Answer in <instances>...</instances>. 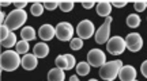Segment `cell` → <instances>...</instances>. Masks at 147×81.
<instances>
[{
  "label": "cell",
  "instance_id": "1",
  "mask_svg": "<svg viewBox=\"0 0 147 81\" xmlns=\"http://www.w3.org/2000/svg\"><path fill=\"white\" fill-rule=\"evenodd\" d=\"M19 65H22V58H19V54L15 50H7L1 53V57H0L1 70L14 72L19 68Z\"/></svg>",
  "mask_w": 147,
  "mask_h": 81
},
{
  "label": "cell",
  "instance_id": "2",
  "mask_svg": "<svg viewBox=\"0 0 147 81\" xmlns=\"http://www.w3.org/2000/svg\"><path fill=\"white\" fill-rule=\"evenodd\" d=\"M123 62L120 60L106 62L100 68V76L106 81H115L116 77H119V72L123 68Z\"/></svg>",
  "mask_w": 147,
  "mask_h": 81
},
{
  "label": "cell",
  "instance_id": "3",
  "mask_svg": "<svg viewBox=\"0 0 147 81\" xmlns=\"http://www.w3.org/2000/svg\"><path fill=\"white\" fill-rule=\"evenodd\" d=\"M27 14L25 10H14L11 11L7 19H5V26L10 29V31H14L16 29H19L26 23Z\"/></svg>",
  "mask_w": 147,
  "mask_h": 81
},
{
  "label": "cell",
  "instance_id": "4",
  "mask_svg": "<svg viewBox=\"0 0 147 81\" xmlns=\"http://www.w3.org/2000/svg\"><path fill=\"white\" fill-rule=\"evenodd\" d=\"M125 39L124 38H121V37L116 35L113 38H110L108 40V43H106V49L109 51L110 54H113V56H120L123 51L125 50Z\"/></svg>",
  "mask_w": 147,
  "mask_h": 81
},
{
  "label": "cell",
  "instance_id": "5",
  "mask_svg": "<svg viewBox=\"0 0 147 81\" xmlns=\"http://www.w3.org/2000/svg\"><path fill=\"white\" fill-rule=\"evenodd\" d=\"M110 23H112V16H108L104 22V25L101 26L98 30L95 31V42L98 45H104L108 43V40L110 39Z\"/></svg>",
  "mask_w": 147,
  "mask_h": 81
},
{
  "label": "cell",
  "instance_id": "6",
  "mask_svg": "<svg viewBox=\"0 0 147 81\" xmlns=\"http://www.w3.org/2000/svg\"><path fill=\"white\" fill-rule=\"evenodd\" d=\"M76 33L78 37L82 39H89L93 37V34H95V27L94 23L89 19H84L82 22H79L78 27H76Z\"/></svg>",
  "mask_w": 147,
  "mask_h": 81
},
{
  "label": "cell",
  "instance_id": "7",
  "mask_svg": "<svg viewBox=\"0 0 147 81\" xmlns=\"http://www.w3.org/2000/svg\"><path fill=\"white\" fill-rule=\"evenodd\" d=\"M87 62L90 66L94 68H101V66L106 64V56L105 53L100 49H91L87 53Z\"/></svg>",
  "mask_w": 147,
  "mask_h": 81
},
{
  "label": "cell",
  "instance_id": "8",
  "mask_svg": "<svg viewBox=\"0 0 147 81\" xmlns=\"http://www.w3.org/2000/svg\"><path fill=\"white\" fill-rule=\"evenodd\" d=\"M74 35V27L71 23L68 22H61L56 26V37H57L60 40H71Z\"/></svg>",
  "mask_w": 147,
  "mask_h": 81
},
{
  "label": "cell",
  "instance_id": "9",
  "mask_svg": "<svg viewBox=\"0 0 147 81\" xmlns=\"http://www.w3.org/2000/svg\"><path fill=\"white\" fill-rule=\"evenodd\" d=\"M125 45H127V49L132 53H136L142 49L143 46V39L140 34H138V33H131V34H128L125 38Z\"/></svg>",
  "mask_w": 147,
  "mask_h": 81
},
{
  "label": "cell",
  "instance_id": "10",
  "mask_svg": "<svg viewBox=\"0 0 147 81\" xmlns=\"http://www.w3.org/2000/svg\"><path fill=\"white\" fill-rule=\"evenodd\" d=\"M119 77H120L121 81H134V80H136V70H135L134 66L125 65L120 69Z\"/></svg>",
  "mask_w": 147,
  "mask_h": 81
},
{
  "label": "cell",
  "instance_id": "11",
  "mask_svg": "<svg viewBox=\"0 0 147 81\" xmlns=\"http://www.w3.org/2000/svg\"><path fill=\"white\" fill-rule=\"evenodd\" d=\"M55 35H56V27H53L52 25H42L38 30V37L42 40H51Z\"/></svg>",
  "mask_w": 147,
  "mask_h": 81
},
{
  "label": "cell",
  "instance_id": "12",
  "mask_svg": "<svg viewBox=\"0 0 147 81\" xmlns=\"http://www.w3.org/2000/svg\"><path fill=\"white\" fill-rule=\"evenodd\" d=\"M38 65V58L34 54H25L22 58V68L25 70H34Z\"/></svg>",
  "mask_w": 147,
  "mask_h": 81
},
{
  "label": "cell",
  "instance_id": "13",
  "mask_svg": "<svg viewBox=\"0 0 147 81\" xmlns=\"http://www.w3.org/2000/svg\"><path fill=\"white\" fill-rule=\"evenodd\" d=\"M110 11H112V3L109 1H100L97 4V14L105 19L110 15Z\"/></svg>",
  "mask_w": 147,
  "mask_h": 81
},
{
  "label": "cell",
  "instance_id": "14",
  "mask_svg": "<svg viewBox=\"0 0 147 81\" xmlns=\"http://www.w3.org/2000/svg\"><path fill=\"white\" fill-rule=\"evenodd\" d=\"M33 51H34V56H36L37 58H45V57L49 54V46H48L45 42H41V43H37V45L34 46Z\"/></svg>",
  "mask_w": 147,
  "mask_h": 81
},
{
  "label": "cell",
  "instance_id": "15",
  "mask_svg": "<svg viewBox=\"0 0 147 81\" xmlns=\"http://www.w3.org/2000/svg\"><path fill=\"white\" fill-rule=\"evenodd\" d=\"M64 78H65V73L59 68L51 69L48 73V81H64Z\"/></svg>",
  "mask_w": 147,
  "mask_h": 81
},
{
  "label": "cell",
  "instance_id": "16",
  "mask_svg": "<svg viewBox=\"0 0 147 81\" xmlns=\"http://www.w3.org/2000/svg\"><path fill=\"white\" fill-rule=\"evenodd\" d=\"M21 37L23 40H33L36 39V30L33 29V27H30V26H26V27H23L21 31Z\"/></svg>",
  "mask_w": 147,
  "mask_h": 81
},
{
  "label": "cell",
  "instance_id": "17",
  "mask_svg": "<svg viewBox=\"0 0 147 81\" xmlns=\"http://www.w3.org/2000/svg\"><path fill=\"white\" fill-rule=\"evenodd\" d=\"M140 22L142 20H140V16L138 15V14H131V15H128V18H127V26L131 27V29L139 27Z\"/></svg>",
  "mask_w": 147,
  "mask_h": 81
},
{
  "label": "cell",
  "instance_id": "18",
  "mask_svg": "<svg viewBox=\"0 0 147 81\" xmlns=\"http://www.w3.org/2000/svg\"><path fill=\"white\" fill-rule=\"evenodd\" d=\"M16 43H18V42H16V35L14 34V31H11L10 35L7 37L4 40H1V46L5 47V49H10L12 46H15Z\"/></svg>",
  "mask_w": 147,
  "mask_h": 81
},
{
  "label": "cell",
  "instance_id": "19",
  "mask_svg": "<svg viewBox=\"0 0 147 81\" xmlns=\"http://www.w3.org/2000/svg\"><path fill=\"white\" fill-rule=\"evenodd\" d=\"M29 49H30V46H29V42H27V40L22 39L15 45V51L18 54H27Z\"/></svg>",
  "mask_w": 147,
  "mask_h": 81
},
{
  "label": "cell",
  "instance_id": "20",
  "mask_svg": "<svg viewBox=\"0 0 147 81\" xmlns=\"http://www.w3.org/2000/svg\"><path fill=\"white\" fill-rule=\"evenodd\" d=\"M90 72V65L89 62H80L76 65V73L79 76H87Z\"/></svg>",
  "mask_w": 147,
  "mask_h": 81
},
{
  "label": "cell",
  "instance_id": "21",
  "mask_svg": "<svg viewBox=\"0 0 147 81\" xmlns=\"http://www.w3.org/2000/svg\"><path fill=\"white\" fill-rule=\"evenodd\" d=\"M55 64H56V68L61 69V70H67L68 69V62H67V57L65 56H59L55 60Z\"/></svg>",
  "mask_w": 147,
  "mask_h": 81
},
{
  "label": "cell",
  "instance_id": "22",
  "mask_svg": "<svg viewBox=\"0 0 147 81\" xmlns=\"http://www.w3.org/2000/svg\"><path fill=\"white\" fill-rule=\"evenodd\" d=\"M44 10H45L44 4L37 1V3H34V4L32 5V8H30V12H32L33 16H41L42 12H44Z\"/></svg>",
  "mask_w": 147,
  "mask_h": 81
},
{
  "label": "cell",
  "instance_id": "23",
  "mask_svg": "<svg viewBox=\"0 0 147 81\" xmlns=\"http://www.w3.org/2000/svg\"><path fill=\"white\" fill-rule=\"evenodd\" d=\"M83 47V39L82 38H72L71 39V49L72 50H80Z\"/></svg>",
  "mask_w": 147,
  "mask_h": 81
},
{
  "label": "cell",
  "instance_id": "24",
  "mask_svg": "<svg viewBox=\"0 0 147 81\" xmlns=\"http://www.w3.org/2000/svg\"><path fill=\"white\" fill-rule=\"evenodd\" d=\"M60 10L63 11V12H69V11H72L74 8V1H60Z\"/></svg>",
  "mask_w": 147,
  "mask_h": 81
},
{
  "label": "cell",
  "instance_id": "25",
  "mask_svg": "<svg viewBox=\"0 0 147 81\" xmlns=\"http://www.w3.org/2000/svg\"><path fill=\"white\" fill-rule=\"evenodd\" d=\"M10 29L7 27L5 25H1V27H0V40H4L7 37L10 35Z\"/></svg>",
  "mask_w": 147,
  "mask_h": 81
},
{
  "label": "cell",
  "instance_id": "26",
  "mask_svg": "<svg viewBox=\"0 0 147 81\" xmlns=\"http://www.w3.org/2000/svg\"><path fill=\"white\" fill-rule=\"evenodd\" d=\"M59 5H60V1H45V3H44V7H45L48 11L56 10Z\"/></svg>",
  "mask_w": 147,
  "mask_h": 81
},
{
  "label": "cell",
  "instance_id": "27",
  "mask_svg": "<svg viewBox=\"0 0 147 81\" xmlns=\"http://www.w3.org/2000/svg\"><path fill=\"white\" fill-rule=\"evenodd\" d=\"M134 7L138 12H143V11L147 8V1H135L134 3Z\"/></svg>",
  "mask_w": 147,
  "mask_h": 81
},
{
  "label": "cell",
  "instance_id": "28",
  "mask_svg": "<svg viewBox=\"0 0 147 81\" xmlns=\"http://www.w3.org/2000/svg\"><path fill=\"white\" fill-rule=\"evenodd\" d=\"M64 56L67 57V62H68V69H67V70H71L74 66H75V64H76V61H75V57L71 56V54H64Z\"/></svg>",
  "mask_w": 147,
  "mask_h": 81
},
{
  "label": "cell",
  "instance_id": "29",
  "mask_svg": "<svg viewBox=\"0 0 147 81\" xmlns=\"http://www.w3.org/2000/svg\"><path fill=\"white\" fill-rule=\"evenodd\" d=\"M15 10H23L27 5V1H15Z\"/></svg>",
  "mask_w": 147,
  "mask_h": 81
},
{
  "label": "cell",
  "instance_id": "30",
  "mask_svg": "<svg viewBox=\"0 0 147 81\" xmlns=\"http://www.w3.org/2000/svg\"><path fill=\"white\" fill-rule=\"evenodd\" d=\"M112 5H115L117 8H121V7L127 5V1H117V0H115V1H112Z\"/></svg>",
  "mask_w": 147,
  "mask_h": 81
},
{
  "label": "cell",
  "instance_id": "31",
  "mask_svg": "<svg viewBox=\"0 0 147 81\" xmlns=\"http://www.w3.org/2000/svg\"><path fill=\"white\" fill-rule=\"evenodd\" d=\"M82 5L86 10H90V8H93V5H95V3L94 1H82Z\"/></svg>",
  "mask_w": 147,
  "mask_h": 81
},
{
  "label": "cell",
  "instance_id": "32",
  "mask_svg": "<svg viewBox=\"0 0 147 81\" xmlns=\"http://www.w3.org/2000/svg\"><path fill=\"white\" fill-rule=\"evenodd\" d=\"M140 70H142V74H143V76L147 78V60L142 64V66H140Z\"/></svg>",
  "mask_w": 147,
  "mask_h": 81
},
{
  "label": "cell",
  "instance_id": "33",
  "mask_svg": "<svg viewBox=\"0 0 147 81\" xmlns=\"http://www.w3.org/2000/svg\"><path fill=\"white\" fill-rule=\"evenodd\" d=\"M0 4L3 5V7H7V5H10V4H11V1H1Z\"/></svg>",
  "mask_w": 147,
  "mask_h": 81
},
{
  "label": "cell",
  "instance_id": "34",
  "mask_svg": "<svg viewBox=\"0 0 147 81\" xmlns=\"http://www.w3.org/2000/svg\"><path fill=\"white\" fill-rule=\"evenodd\" d=\"M69 81H79V78H78V76H71L69 77Z\"/></svg>",
  "mask_w": 147,
  "mask_h": 81
},
{
  "label": "cell",
  "instance_id": "35",
  "mask_svg": "<svg viewBox=\"0 0 147 81\" xmlns=\"http://www.w3.org/2000/svg\"><path fill=\"white\" fill-rule=\"evenodd\" d=\"M4 14H3V12H1V14H0V20H1V22H4Z\"/></svg>",
  "mask_w": 147,
  "mask_h": 81
},
{
  "label": "cell",
  "instance_id": "36",
  "mask_svg": "<svg viewBox=\"0 0 147 81\" xmlns=\"http://www.w3.org/2000/svg\"><path fill=\"white\" fill-rule=\"evenodd\" d=\"M89 81H98V80H95V78H91V80H89Z\"/></svg>",
  "mask_w": 147,
  "mask_h": 81
},
{
  "label": "cell",
  "instance_id": "37",
  "mask_svg": "<svg viewBox=\"0 0 147 81\" xmlns=\"http://www.w3.org/2000/svg\"><path fill=\"white\" fill-rule=\"evenodd\" d=\"M134 81H138V80H134Z\"/></svg>",
  "mask_w": 147,
  "mask_h": 81
}]
</instances>
